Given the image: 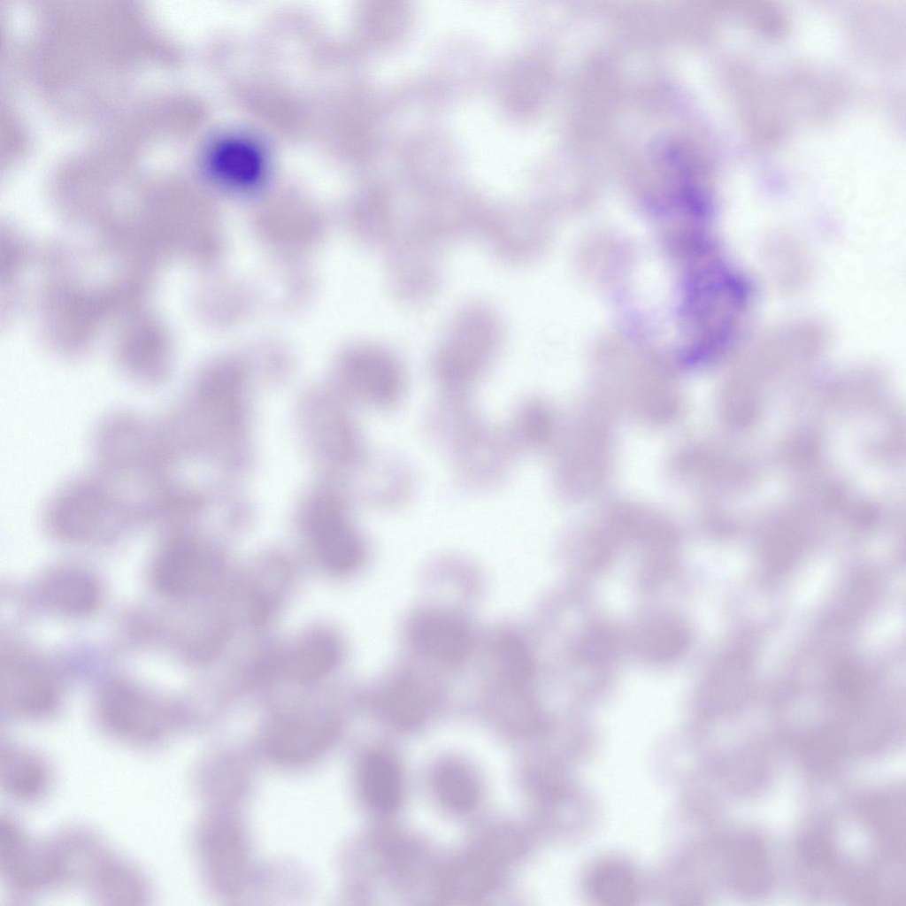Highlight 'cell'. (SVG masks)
Wrapping results in <instances>:
<instances>
[{
	"instance_id": "1",
	"label": "cell",
	"mask_w": 906,
	"mask_h": 906,
	"mask_svg": "<svg viewBox=\"0 0 906 906\" xmlns=\"http://www.w3.org/2000/svg\"><path fill=\"white\" fill-rule=\"evenodd\" d=\"M503 336L501 319L487 303L459 308L432 354L431 374L441 392L471 393L497 357Z\"/></svg>"
},
{
	"instance_id": "2",
	"label": "cell",
	"mask_w": 906,
	"mask_h": 906,
	"mask_svg": "<svg viewBox=\"0 0 906 906\" xmlns=\"http://www.w3.org/2000/svg\"><path fill=\"white\" fill-rule=\"evenodd\" d=\"M67 886H77L97 902L134 905L149 898L142 872L96 833L82 827L58 832Z\"/></svg>"
},
{
	"instance_id": "3",
	"label": "cell",
	"mask_w": 906,
	"mask_h": 906,
	"mask_svg": "<svg viewBox=\"0 0 906 906\" xmlns=\"http://www.w3.org/2000/svg\"><path fill=\"white\" fill-rule=\"evenodd\" d=\"M45 522L57 536L85 540L140 519L134 503L101 472L73 480L45 509Z\"/></svg>"
},
{
	"instance_id": "4",
	"label": "cell",
	"mask_w": 906,
	"mask_h": 906,
	"mask_svg": "<svg viewBox=\"0 0 906 906\" xmlns=\"http://www.w3.org/2000/svg\"><path fill=\"white\" fill-rule=\"evenodd\" d=\"M96 716L106 735L139 749L165 743L174 723L165 699L127 681H111L102 688Z\"/></svg>"
},
{
	"instance_id": "5",
	"label": "cell",
	"mask_w": 906,
	"mask_h": 906,
	"mask_svg": "<svg viewBox=\"0 0 906 906\" xmlns=\"http://www.w3.org/2000/svg\"><path fill=\"white\" fill-rule=\"evenodd\" d=\"M442 245L411 218L406 219L387 248V274L394 297L404 303L431 298L442 278Z\"/></svg>"
},
{
	"instance_id": "6",
	"label": "cell",
	"mask_w": 906,
	"mask_h": 906,
	"mask_svg": "<svg viewBox=\"0 0 906 906\" xmlns=\"http://www.w3.org/2000/svg\"><path fill=\"white\" fill-rule=\"evenodd\" d=\"M0 865L6 889L16 899L61 888L51 837L35 839L10 817L1 818Z\"/></svg>"
},
{
	"instance_id": "7",
	"label": "cell",
	"mask_w": 906,
	"mask_h": 906,
	"mask_svg": "<svg viewBox=\"0 0 906 906\" xmlns=\"http://www.w3.org/2000/svg\"><path fill=\"white\" fill-rule=\"evenodd\" d=\"M445 453L456 481L471 491L495 488L504 481L516 454L504 427L485 418L463 431Z\"/></svg>"
},
{
	"instance_id": "8",
	"label": "cell",
	"mask_w": 906,
	"mask_h": 906,
	"mask_svg": "<svg viewBox=\"0 0 906 906\" xmlns=\"http://www.w3.org/2000/svg\"><path fill=\"white\" fill-rule=\"evenodd\" d=\"M216 557L199 543L185 537L165 541L151 567L156 589L173 599L197 595L214 582L219 574Z\"/></svg>"
},
{
	"instance_id": "9",
	"label": "cell",
	"mask_w": 906,
	"mask_h": 906,
	"mask_svg": "<svg viewBox=\"0 0 906 906\" xmlns=\"http://www.w3.org/2000/svg\"><path fill=\"white\" fill-rule=\"evenodd\" d=\"M1 703L11 716L38 720L58 709L57 684L40 663L22 654L3 657L0 676Z\"/></svg>"
},
{
	"instance_id": "10",
	"label": "cell",
	"mask_w": 906,
	"mask_h": 906,
	"mask_svg": "<svg viewBox=\"0 0 906 906\" xmlns=\"http://www.w3.org/2000/svg\"><path fill=\"white\" fill-rule=\"evenodd\" d=\"M349 377L362 400L381 409L397 407L407 391V373L400 357L388 349L365 346L352 356Z\"/></svg>"
},
{
	"instance_id": "11",
	"label": "cell",
	"mask_w": 906,
	"mask_h": 906,
	"mask_svg": "<svg viewBox=\"0 0 906 906\" xmlns=\"http://www.w3.org/2000/svg\"><path fill=\"white\" fill-rule=\"evenodd\" d=\"M408 634L419 653L441 662L461 660L472 643L466 624L459 617L441 610L417 614L409 625Z\"/></svg>"
},
{
	"instance_id": "12",
	"label": "cell",
	"mask_w": 906,
	"mask_h": 906,
	"mask_svg": "<svg viewBox=\"0 0 906 906\" xmlns=\"http://www.w3.org/2000/svg\"><path fill=\"white\" fill-rule=\"evenodd\" d=\"M309 532L319 557L334 572L355 568L364 557L363 541L331 505L318 506L309 521Z\"/></svg>"
},
{
	"instance_id": "13",
	"label": "cell",
	"mask_w": 906,
	"mask_h": 906,
	"mask_svg": "<svg viewBox=\"0 0 906 906\" xmlns=\"http://www.w3.org/2000/svg\"><path fill=\"white\" fill-rule=\"evenodd\" d=\"M0 781L10 798L23 803L35 802L49 793L52 772L39 753L7 741L1 749Z\"/></svg>"
},
{
	"instance_id": "14",
	"label": "cell",
	"mask_w": 906,
	"mask_h": 906,
	"mask_svg": "<svg viewBox=\"0 0 906 906\" xmlns=\"http://www.w3.org/2000/svg\"><path fill=\"white\" fill-rule=\"evenodd\" d=\"M532 223L513 209L500 211L487 214L480 236L497 260L513 265L523 262L531 252Z\"/></svg>"
},
{
	"instance_id": "15",
	"label": "cell",
	"mask_w": 906,
	"mask_h": 906,
	"mask_svg": "<svg viewBox=\"0 0 906 906\" xmlns=\"http://www.w3.org/2000/svg\"><path fill=\"white\" fill-rule=\"evenodd\" d=\"M42 603L54 611L77 616L91 611L97 604L99 589L95 580L78 569L51 572L39 588Z\"/></svg>"
},
{
	"instance_id": "16",
	"label": "cell",
	"mask_w": 906,
	"mask_h": 906,
	"mask_svg": "<svg viewBox=\"0 0 906 906\" xmlns=\"http://www.w3.org/2000/svg\"><path fill=\"white\" fill-rule=\"evenodd\" d=\"M359 787L363 797L380 811L395 809L402 794L401 775L396 764L383 754L366 756L359 769Z\"/></svg>"
},
{
	"instance_id": "17",
	"label": "cell",
	"mask_w": 906,
	"mask_h": 906,
	"mask_svg": "<svg viewBox=\"0 0 906 906\" xmlns=\"http://www.w3.org/2000/svg\"><path fill=\"white\" fill-rule=\"evenodd\" d=\"M515 452L537 449L549 435V416L540 402L528 400L520 403L503 426Z\"/></svg>"
},
{
	"instance_id": "18",
	"label": "cell",
	"mask_w": 906,
	"mask_h": 906,
	"mask_svg": "<svg viewBox=\"0 0 906 906\" xmlns=\"http://www.w3.org/2000/svg\"><path fill=\"white\" fill-rule=\"evenodd\" d=\"M434 786L439 799L452 810H465L478 801L479 786L474 776L458 763L446 762L438 766Z\"/></svg>"
},
{
	"instance_id": "19",
	"label": "cell",
	"mask_w": 906,
	"mask_h": 906,
	"mask_svg": "<svg viewBox=\"0 0 906 906\" xmlns=\"http://www.w3.org/2000/svg\"><path fill=\"white\" fill-rule=\"evenodd\" d=\"M211 153V165L224 175L237 180H251L260 174L263 162L260 152L245 141H226Z\"/></svg>"
},
{
	"instance_id": "20",
	"label": "cell",
	"mask_w": 906,
	"mask_h": 906,
	"mask_svg": "<svg viewBox=\"0 0 906 906\" xmlns=\"http://www.w3.org/2000/svg\"><path fill=\"white\" fill-rule=\"evenodd\" d=\"M500 682L523 687L532 674V659L524 643L513 635H503L495 648Z\"/></svg>"
},
{
	"instance_id": "21",
	"label": "cell",
	"mask_w": 906,
	"mask_h": 906,
	"mask_svg": "<svg viewBox=\"0 0 906 906\" xmlns=\"http://www.w3.org/2000/svg\"><path fill=\"white\" fill-rule=\"evenodd\" d=\"M334 645L330 640L318 636L299 647L294 657L296 668L302 676L314 677L330 667L334 657Z\"/></svg>"
}]
</instances>
